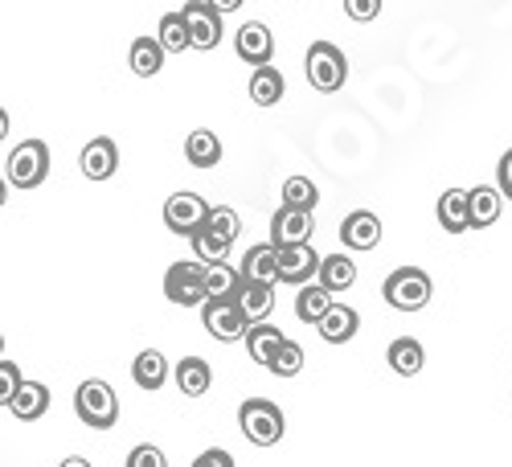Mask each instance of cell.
<instances>
[{
  "mask_svg": "<svg viewBox=\"0 0 512 467\" xmlns=\"http://www.w3.org/2000/svg\"><path fill=\"white\" fill-rule=\"evenodd\" d=\"M238 427L254 447H275L287 431V422H283V410L271 398H246L238 406Z\"/></svg>",
  "mask_w": 512,
  "mask_h": 467,
  "instance_id": "cell-1",
  "label": "cell"
},
{
  "mask_svg": "<svg viewBox=\"0 0 512 467\" xmlns=\"http://www.w3.org/2000/svg\"><path fill=\"white\" fill-rule=\"evenodd\" d=\"M74 410L95 431H107V427H115V422H119V398H115V390L107 386V381H99V377L82 381V386L74 390Z\"/></svg>",
  "mask_w": 512,
  "mask_h": 467,
  "instance_id": "cell-2",
  "label": "cell"
},
{
  "mask_svg": "<svg viewBox=\"0 0 512 467\" xmlns=\"http://www.w3.org/2000/svg\"><path fill=\"white\" fill-rule=\"evenodd\" d=\"M381 295H386V304L398 312H422L431 304V275L418 271V267H398L386 283H381Z\"/></svg>",
  "mask_w": 512,
  "mask_h": 467,
  "instance_id": "cell-3",
  "label": "cell"
},
{
  "mask_svg": "<svg viewBox=\"0 0 512 467\" xmlns=\"http://www.w3.org/2000/svg\"><path fill=\"white\" fill-rule=\"evenodd\" d=\"M5 177L13 189H37L41 181L50 177V148L41 140H25L9 152L5 160Z\"/></svg>",
  "mask_w": 512,
  "mask_h": 467,
  "instance_id": "cell-4",
  "label": "cell"
},
{
  "mask_svg": "<svg viewBox=\"0 0 512 467\" xmlns=\"http://www.w3.org/2000/svg\"><path fill=\"white\" fill-rule=\"evenodd\" d=\"M304 70H308V82L320 95L340 91L345 87V78H349V62H345V54H340V46H332V41H316V46L308 50V58H304Z\"/></svg>",
  "mask_w": 512,
  "mask_h": 467,
  "instance_id": "cell-5",
  "label": "cell"
},
{
  "mask_svg": "<svg viewBox=\"0 0 512 467\" xmlns=\"http://www.w3.org/2000/svg\"><path fill=\"white\" fill-rule=\"evenodd\" d=\"M205 279H209L205 263H173V267H168V275H164V295L173 304H181V308H197V304L209 300Z\"/></svg>",
  "mask_w": 512,
  "mask_h": 467,
  "instance_id": "cell-6",
  "label": "cell"
},
{
  "mask_svg": "<svg viewBox=\"0 0 512 467\" xmlns=\"http://www.w3.org/2000/svg\"><path fill=\"white\" fill-rule=\"evenodd\" d=\"M209 214H213V209L197 193H173L164 201V226L173 234H181V238H189V242L209 226Z\"/></svg>",
  "mask_w": 512,
  "mask_h": 467,
  "instance_id": "cell-7",
  "label": "cell"
},
{
  "mask_svg": "<svg viewBox=\"0 0 512 467\" xmlns=\"http://www.w3.org/2000/svg\"><path fill=\"white\" fill-rule=\"evenodd\" d=\"M201 324H205L209 336H218V341H242V336L250 332V320L238 308V300H205L201 304Z\"/></svg>",
  "mask_w": 512,
  "mask_h": 467,
  "instance_id": "cell-8",
  "label": "cell"
},
{
  "mask_svg": "<svg viewBox=\"0 0 512 467\" xmlns=\"http://www.w3.org/2000/svg\"><path fill=\"white\" fill-rule=\"evenodd\" d=\"M234 50H238V58H242L246 66L263 70V66H271V58H275V37H271V29H267L263 21H246V25L238 29V37H234Z\"/></svg>",
  "mask_w": 512,
  "mask_h": 467,
  "instance_id": "cell-9",
  "label": "cell"
},
{
  "mask_svg": "<svg viewBox=\"0 0 512 467\" xmlns=\"http://www.w3.org/2000/svg\"><path fill=\"white\" fill-rule=\"evenodd\" d=\"M181 13H185L189 33H193V50H213L222 41V13L213 9L209 0H189Z\"/></svg>",
  "mask_w": 512,
  "mask_h": 467,
  "instance_id": "cell-10",
  "label": "cell"
},
{
  "mask_svg": "<svg viewBox=\"0 0 512 467\" xmlns=\"http://www.w3.org/2000/svg\"><path fill=\"white\" fill-rule=\"evenodd\" d=\"M279 250V246H275ZM324 259L312 246H283L279 250V283H295V287H308L312 275H320Z\"/></svg>",
  "mask_w": 512,
  "mask_h": 467,
  "instance_id": "cell-11",
  "label": "cell"
},
{
  "mask_svg": "<svg viewBox=\"0 0 512 467\" xmlns=\"http://www.w3.org/2000/svg\"><path fill=\"white\" fill-rule=\"evenodd\" d=\"M312 230H316V222H312V214L308 209H279V214L271 218V242L283 250V246H308V238H312Z\"/></svg>",
  "mask_w": 512,
  "mask_h": 467,
  "instance_id": "cell-12",
  "label": "cell"
},
{
  "mask_svg": "<svg viewBox=\"0 0 512 467\" xmlns=\"http://www.w3.org/2000/svg\"><path fill=\"white\" fill-rule=\"evenodd\" d=\"M340 242H345L349 250H373L381 242V222L377 214H369V209H353V214L340 222Z\"/></svg>",
  "mask_w": 512,
  "mask_h": 467,
  "instance_id": "cell-13",
  "label": "cell"
},
{
  "mask_svg": "<svg viewBox=\"0 0 512 467\" xmlns=\"http://www.w3.org/2000/svg\"><path fill=\"white\" fill-rule=\"evenodd\" d=\"M82 177H91V181H107V177H115V168H119V148H115V140H107V136H99V140H91L87 148H82Z\"/></svg>",
  "mask_w": 512,
  "mask_h": 467,
  "instance_id": "cell-14",
  "label": "cell"
},
{
  "mask_svg": "<svg viewBox=\"0 0 512 467\" xmlns=\"http://www.w3.org/2000/svg\"><path fill=\"white\" fill-rule=\"evenodd\" d=\"M238 271H242V279H250V283H267V287H275V283H279V250H275V242L250 246Z\"/></svg>",
  "mask_w": 512,
  "mask_h": 467,
  "instance_id": "cell-15",
  "label": "cell"
},
{
  "mask_svg": "<svg viewBox=\"0 0 512 467\" xmlns=\"http://www.w3.org/2000/svg\"><path fill=\"white\" fill-rule=\"evenodd\" d=\"M439 226L447 234L472 230V193H467V189H447L439 197Z\"/></svg>",
  "mask_w": 512,
  "mask_h": 467,
  "instance_id": "cell-16",
  "label": "cell"
},
{
  "mask_svg": "<svg viewBox=\"0 0 512 467\" xmlns=\"http://www.w3.org/2000/svg\"><path fill=\"white\" fill-rule=\"evenodd\" d=\"M287 345V336L275 328V324H254L250 332H246V353H250V361H259V365H267L271 369V361H275V353Z\"/></svg>",
  "mask_w": 512,
  "mask_h": 467,
  "instance_id": "cell-17",
  "label": "cell"
},
{
  "mask_svg": "<svg viewBox=\"0 0 512 467\" xmlns=\"http://www.w3.org/2000/svg\"><path fill=\"white\" fill-rule=\"evenodd\" d=\"M357 328H361V316H357V308H345V304H332V312L320 320V336H324L328 345L353 341Z\"/></svg>",
  "mask_w": 512,
  "mask_h": 467,
  "instance_id": "cell-18",
  "label": "cell"
},
{
  "mask_svg": "<svg viewBox=\"0 0 512 467\" xmlns=\"http://www.w3.org/2000/svg\"><path fill=\"white\" fill-rule=\"evenodd\" d=\"M238 308L246 312V320H250V328L254 324H267V316H271V308H275V287H267V283H242V295H238Z\"/></svg>",
  "mask_w": 512,
  "mask_h": 467,
  "instance_id": "cell-19",
  "label": "cell"
},
{
  "mask_svg": "<svg viewBox=\"0 0 512 467\" xmlns=\"http://www.w3.org/2000/svg\"><path fill=\"white\" fill-rule=\"evenodd\" d=\"M132 377H136L140 390L156 394L164 381H168V361H164V353H160V349H144V353L132 361Z\"/></svg>",
  "mask_w": 512,
  "mask_h": 467,
  "instance_id": "cell-20",
  "label": "cell"
},
{
  "mask_svg": "<svg viewBox=\"0 0 512 467\" xmlns=\"http://www.w3.org/2000/svg\"><path fill=\"white\" fill-rule=\"evenodd\" d=\"M328 312H332V291L328 287H320V283L300 287V295H295V316H300L304 324H316L320 328V320Z\"/></svg>",
  "mask_w": 512,
  "mask_h": 467,
  "instance_id": "cell-21",
  "label": "cell"
},
{
  "mask_svg": "<svg viewBox=\"0 0 512 467\" xmlns=\"http://www.w3.org/2000/svg\"><path fill=\"white\" fill-rule=\"evenodd\" d=\"M46 410H50V390L41 386V381H25L21 394H17V398H13V406H9V414H13V418H21V422H37Z\"/></svg>",
  "mask_w": 512,
  "mask_h": 467,
  "instance_id": "cell-22",
  "label": "cell"
},
{
  "mask_svg": "<svg viewBox=\"0 0 512 467\" xmlns=\"http://www.w3.org/2000/svg\"><path fill=\"white\" fill-rule=\"evenodd\" d=\"M386 361H390L394 373L414 377V373H422V365H426V349L414 341V336H398V341L390 345V353H386Z\"/></svg>",
  "mask_w": 512,
  "mask_h": 467,
  "instance_id": "cell-23",
  "label": "cell"
},
{
  "mask_svg": "<svg viewBox=\"0 0 512 467\" xmlns=\"http://www.w3.org/2000/svg\"><path fill=\"white\" fill-rule=\"evenodd\" d=\"M500 209H504V193L492 189V185H476L472 189V226L476 230H488L500 222Z\"/></svg>",
  "mask_w": 512,
  "mask_h": 467,
  "instance_id": "cell-24",
  "label": "cell"
},
{
  "mask_svg": "<svg viewBox=\"0 0 512 467\" xmlns=\"http://www.w3.org/2000/svg\"><path fill=\"white\" fill-rule=\"evenodd\" d=\"M283 99V74L275 66H263L250 74V103L254 107H275Z\"/></svg>",
  "mask_w": 512,
  "mask_h": 467,
  "instance_id": "cell-25",
  "label": "cell"
},
{
  "mask_svg": "<svg viewBox=\"0 0 512 467\" xmlns=\"http://www.w3.org/2000/svg\"><path fill=\"white\" fill-rule=\"evenodd\" d=\"M177 386H181V394L201 398V394H209V386H213V369H209L201 357H185V361L177 365Z\"/></svg>",
  "mask_w": 512,
  "mask_h": 467,
  "instance_id": "cell-26",
  "label": "cell"
},
{
  "mask_svg": "<svg viewBox=\"0 0 512 467\" xmlns=\"http://www.w3.org/2000/svg\"><path fill=\"white\" fill-rule=\"evenodd\" d=\"M164 46H160V37H136L132 41V70L140 74V78H156L160 74V66H164Z\"/></svg>",
  "mask_w": 512,
  "mask_h": 467,
  "instance_id": "cell-27",
  "label": "cell"
},
{
  "mask_svg": "<svg viewBox=\"0 0 512 467\" xmlns=\"http://www.w3.org/2000/svg\"><path fill=\"white\" fill-rule=\"evenodd\" d=\"M353 283H357V263L345 259V254H328L320 267V287H328L336 295V291H349Z\"/></svg>",
  "mask_w": 512,
  "mask_h": 467,
  "instance_id": "cell-28",
  "label": "cell"
},
{
  "mask_svg": "<svg viewBox=\"0 0 512 467\" xmlns=\"http://www.w3.org/2000/svg\"><path fill=\"white\" fill-rule=\"evenodd\" d=\"M160 46L168 50V54H181V50H193V33H189V21H185V13H164L160 17Z\"/></svg>",
  "mask_w": 512,
  "mask_h": 467,
  "instance_id": "cell-29",
  "label": "cell"
},
{
  "mask_svg": "<svg viewBox=\"0 0 512 467\" xmlns=\"http://www.w3.org/2000/svg\"><path fill=\"white\" fill-rule=\"evenodd\" d=\"M185 156H189L193 168H213L222 160V140L213 132H205V127H197V132L189 136V144H185Z\"/></svg>",
  "mask_w": 512,
  "mask_h": 467,
  "instance_id": "cell-30",
  "label": "cell"
},
{
  "mask_svg": "<svg viewBox=\"0 0 512 467\" xmlns=\"http://www.w3.org/2000/svg\"><path fill=\"white\" fill-rule=\"evenodd\" d=\"M242 271H234L230 263H218V267H209V279H205V287H209V300H238L242 295Z\"/></svg>",
  "mask_w": 512,
  "mask_h": 467,
  "instance_id": "cell-31",
  "label": "cell"
},
{
  "mask_svg": "<svg viewBox=\"0 0 512 467\" xmlns=\"http://www.w3.org/2000/svg\"><path fill=\"white\" fill-rule=\"evenodd\" d=\"M230 238H222L218 230H201L197 238H193V254H197V263H205V267H218V263H226V254H230Z\"/></svg>",
  "mask_w": 512,
  "mask_h": 467,
  "instance_id": "cell-32",
  "label": "cell"
},
{
  "mask_svg": "<svg viewBox=\"0 0 512 467\" xmlns=\"http://www.w3.org/2000/svg\"><path fill=\"white\" fill-rule=\"evenodd\" d=\"M316 201H320V189L308 181V177H287L283 181V205L287 209H316Z\"/></svg>",
  "mask_w": 512,
  "mask_h": 467,
  "instance_id": "cell-33",
  "label": "cell"
},
{
  "mask_svg": "<svg viewBox=\"0 0 512 467\" xmlns=\"http://www.w3.org/2000/svg\"><path fill=\"white\" fill-rule=\"evenodd\" d=\"M300 369H304V349L295 345V341H287V345L275 353V361H271V373H275V377H295Z\"/></svg>",
  "mask_w": 512,
  "mask_h": 467,
  "instance_id": "cell-34",
  "label": "cell"
},
{
  "mask_svg": "<svg viewBox=\"0 0 512 467\" xmlns=\"http://www.w3.org/2000/svg\"><path fill=\"white\" fill-rule=\"evenodd\" d=\"M209 230H218L222 238H238V230H242V222H238V209H230V205H213V214H209Z\"/></svg>",
  "mask_w": 512,
  "mask_h": 467,
  "instance_id": "cell-35",
  "label": "cell"
},
{
  "mask_svg": "<svg viewBox=\"0 0 512 467\" xmlns=\"http://www.w3.org/2000/svg\"><path fill=\"white\" fill-rule=\"evenodd\" d=\"M21 386H25V381H21L17 365L13 361H0V402H5V410L13 406V398L21 394Z\"/></svg>",
  "mask_w": 512,
  "mask_h": 467,
  "instance_id": "cell-36",
  "label": "cell"
},
{
  "mask_svg": "<svg viewBox=\"0 0 512 467\" xmlns=\"http://www.w3.org/2000/svg\"><path fill=\"white\" fill-rule=\"evenodd\" d=\"M127 467H168V459H164V451H160V447L140 443L132 455H127Z\"/></svg>",
  "mask_w": 512,
  "mask_h": 467,
  "instance_id": "cell-37",
  "label": "cell"
},
{
  "mask_svg": "<svg viewBox=\"0 0 512 467\" xmlns=\"http://www.w3.org/2000/svg\"><path fill=\"white\" fill-rule=\"evenodd\" d=\"M345 13L365 25V21H373L381 13V0H345Z\"/></svg>",
  "mask_w": 512,
  "mask_h": 467,
  "instance_id": "cell-38",
  "label": "cell"
},
{
  "mask_svg": "<svg viewBox=\"0 0 512 467\" xmlns=\"http://www.w3.org/2000/svg\"><path fill=\"white\" fill-rule=\"evenodd\" d=\"M193 467H234V455L222 451V447H209V451H201V455L193 459Z\"/></svg>",
  "mask_w": 512,
  "mask_h": 467,
  "instance_id": "cell-39",
  "label": "cell"
},
{
  "mask_svg": "<svg viewBox=\"0 0 512 467\" xmlns=\"http://www.w3.org/2000/svg\"><path fill=\"white\" fill-rule=\"evenodd\" d=\"M496 189L512 201V148L500 156V164H496Z\"/></svg>",
  "mask_w": 512,
  "mask_h": 467,
  "instance_id": "cell-40",
  "label": "cell"
},
{
  "mask_svg": "<svg viewBox=\"0 0 512 467\" xmlns=\"http://www.w3.org/2000/svg\"><path fill=\"white\" fill-rule=\"evenodd\" d=\"M209 5L218 13H234V9H242V0H209Z\"/></svg>",
  "mask_w": 512,
  "mask_h": 467,
  "instance_id": "cell-41",
  "label": "cell"
},
{
  "mask_svg": "<svg viewBox=\"0 0 512 467\" xmlns=\"http://www.w3.org/2000/svg\"><path fill=\"white\" fill-rule=\"evenodd\" d=\"M58 467H91V459H82V455H70V459H62Z\"/></svg>",
  "mask_w": 512,
  "mask_h": 467,
  "instance_id": "cell-42",
  "label": "cell"
}]
</instances>
